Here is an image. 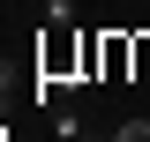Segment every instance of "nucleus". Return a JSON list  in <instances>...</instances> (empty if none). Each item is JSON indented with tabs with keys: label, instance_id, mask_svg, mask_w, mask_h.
<instances>
[{
	"label": "nucleus",
	"instance_id": "f257e3e1",
	"mask_svg": "<svg viewBox=\"0 0 150 142\" xmlns=\"http://www.w3.org/2000/svg\"><path fill=\"white\" fill-rule=\"evenodd\" d=\"M53 135H60V142H90V127H83V112H68V105H53Z\"/></svg>",
	"mask_w": 150,
	"mask_h": 142
},
{
	"label": "nucleus",
	"instance_id": "f03ea898",
	"mask_svg": "<svg viewBox=\"0 0 150 142\" xmlns=\"http://www.w3.org/2000/svg\"><path fill=\"white\" fill-rule=\"evenodd\" d=\"M112 142H150V120H120V135Z\"/></svg>",
	"mask_w": 150,
	"mask_h": 142
}]
</instances>
